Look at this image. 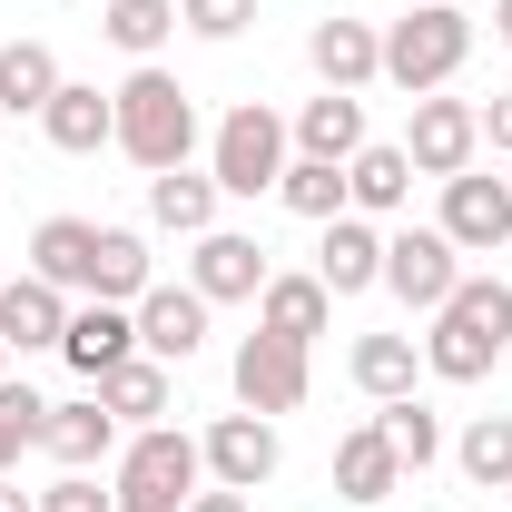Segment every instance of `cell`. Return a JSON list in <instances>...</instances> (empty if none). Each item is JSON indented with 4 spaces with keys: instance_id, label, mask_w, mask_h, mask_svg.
<instances>
[{
    "instance_id": "1",
    "label": "cell",
    "mask_w": 512,
    "mask_h": 512,
    "mask_svg": "<svg viewBox=\"0 0 512 512\" xmlns=\"http://www.w3.org/2000/svg\"><path fill=\"white\" fill-rule=\"evenodd\" d=\"M512 345V286L503 276H463L444 306H434V335H424V375L444 384H483Z\"/></svg>"
},
{
    "instance_id": "2",
    "label": "cell",
    "mask_w": 512,
    "mask_h": 512,
    "mask_svg": "<svg viewBox=\"0 0 512 512\" xmlns=\"http://www.w3.org/2000/svg\"><path fill=\"white\" fill-rule=\"evenodd\" d=\"M109 99H119V148L148 168V178H158V168H188V148H197V99H188L158 60H138Z\"/></svg>"
},
{
    "instance_id": "3",
    "label": "cell",
    "mask_w": 512,
    "mask_h": 512,
    "mask_svg": "<svg viewBox=\"0 0 512 512\" xmlns=\"http://www.w3.org/2000/svg\"><path fill=\"white\" fill-rule=\"evenodd\" d=\"M109 493H119V512H188L197 493H207V453H197V434H178V424L128 434Z\"/></svg>"
},
{
    "instance_id": "4",
    "label": "cell",
    "mask_w": 512,
    "mask_h": 512,
    "mask_svg": "<svg viewBox=\"0 0 512 512\" xmlns=\"http://www.w3.org/2000/svg\"><path fill=\"white\" fill-rule=\"evenodd\" d=\"M463 60H473V20H463L453 0H414V10L384 30V79H394L404 99H434Z\"/></svg>"
},
{
    "instance_id": "5",
    "label": "cell",
    "mask_w": 512,
    "mask_h": 512,
    "mask_svg": "<svg viewBox=\"0 0 512 512\" xmlns=\"http://www.w3.org/2000/svg\"><path fill=\"white\" fill-rule=\"evenodd\" d=\"M286 148H296L286 119H276L266 99H237V109L217 119V138H207V178H217L227 197H266L276 178H286Z\"/></svg>"
},
{
    "instance_id": "6",
    "label": "cell",
    "mask_w": 512,
    "mask_h": 512,
    "mask_svg": "<svg viewBox=\"0 0 512 512\" xmlns=\"http://www.w3.org/2000/svg\"><path fill=\"white\" fill-rule=\"evenodd\" d=\"M384 286H394L414 316H434L453 286H463V247H453L444 227H394V237H384Z\"/></svg>"
},
{
    "instance_id": "7",
    "label": "cell",
    "mask_w": 512,
    "mask_h": 512,
    "mask_svg": "<svg viewBox=\"0 0 512 512\" xmlns=\"http://www.w3.org/2000/svg\"><path fill=\"white\" fill-rule=\"evenodd\" d=\"M473 148H483V109L473 99H414V119H404V158H414V178H463L473 168Z\"/></svg>"
},
{
    "instance_id": "8",
    "label": "cell",
    "mask_w": 512,
    "mask_h": 512,
    "mask_svg": "<svg viewBox=\"0 0 512 512\" xmlns=\"http://www.w3.org/2000/svg\"><path fill=\"white\" fill-rule=\"evenodd\" d=\"M197 453H207V483H227V493H256V483H276V463H286V444H276V424L266 414H217L207 434H197Z\"/></svg>"
},
{
    "instance_id": "9",
    "label": "cell",
    "mask_w": 512,
    "mask_h": 512,
    "mask_svg": "<svg viewBox=\"0 0 512 512\" xmlns=\"http://www.w3.org/2000/svg\"><path fill=\"white\" fill-rule=\"evenodd\" d=\"M306 384H316V375H306V345H286V335H266V325L237 345V404H247V414H266V424L296 414Z\"/></svg>"
},
{
    "instance_id": "10",
    "label": "cell",
    "mask_w": 512,
    "mask_h": 512,
    "mask_svg": "<svg viewBox=\"0 0 512 512\" xmlns=\"http://www.w3.org/2000/svg\"><path fill=\"white\" fill-rule=\"evenodd\" d=\"M444 227L463 256H503L512 237V178H483V168H463V178H444Z\"/></svg>"
},
{
    "instance_id": "11",
    "label": "cell",
    "mask_w": 512,
    "mask_h": 512,
    "mask_svg": "<svg viewBox=\"0 0 512 512\" xmlns=\"http://www.w3.org/2000/svg\"><path fill=\"white\" fill-rule=\"evenodd\" d=\"M266 276H276V266H266V247H256V237H237V227H207V237H197V256H188V286L207 296V306H256V296H266Z\"/></svg>"
},
{
    "instance_id": "12",
    "label": "cell",
    "mask_w": 512,
    "mask_h": 512,
    "mask_svg": "<svg viewBox=\"0 0 512 512\" xmlns=\"http://www.w3.org/2000/svg\"><path fill=\"white\" fill-rule=\"evenodd\" d=\"M128 355H138V306H69V335H60V365L79 384H99V375H119Z\"/></svg>"
},
{
    "instance_id": "13",
    "label": "cell",
    "mask_w": 512,
    "mask_h": 512,
    "mask_svg": "<svg viewBox=\"0 0 512 512\" xmlns=\"http://www.w3.org/2000/svg\"><path fill=\"white\" fill-rule=\"evenodd\" d=\"M197 345H207V296H197V286H148V296H138V355L188 365Z\"/></svg>"
},
{
    "instance_id": "14",
    "label": "cell",
    "mask_w": 512,
    "mask_h": 512,
    "mask_svg": "<svg viewBox=\"0 0 512 512\" xmlns=\"http://www.w3.org/2000/svg\"><path fill=\"white\" fill-rule=\"evenodd\" d=\"M316 276L325 296H365V286H384V227L375 217H325V247H316Z\"/></svg>"
},
{
    "instance_id": "15",
    "label": "cell",
    "mask_w": 512,
    "mask_h": 512,
    "mask_svg": "<svg viewBox=\"0 0 512 512\" xmlns=\"http://www.w3.org/2000/svg\"><path fill=\"white\" fill-rule=\"evenodd\" d=\"M40 128H50L60 158H99V148H119V99L89 89V79H60V99L40 109Z\"/></svg>"
},
{
    "instance_id": "16",
    "label": "cell",
    "mask_w": 512,
    "mask_h": 512,
    "mask_svg": "<svg viewBox=\"0 0 512 512\" xmlns=\"http://www.w3.org/2000/svg\"><path fill=\"white\" fill-rule=\"evenodd\" d=\"M30 276H50L60 296H89L99 286V227L89 217H40L30 227Z\"/></svg>"
},
{
    "instance_id": "17",
    "label": "cell",
    "mask_w": 512,
    "mask_h": 512,
    "mask_svg": "<svg viewBox=\"0 0 512 512\" xmlns=\"http://www.w3.org/2000/svg\"><path fill=\"white\" fill-rule=\"evenodd\" d=\"M306 60H316L325 89H365V79H384V30L375 20H316L306 30Z\"/></svg>"
},
{
    "instance_id": "18",
    "label": "cell",
    "mask_w": 512,
    "mask_h": 512,
    "mask_svg": "<svg viewBox=\"0 0 512 512\" xmlns=\"http://www.w3.org/2000/svg\"><path fill=\"white\" fill-rule=\"evenodd\" d=\"M60 335H69V296L50 276H10V286H0V345H10V355H40V345H60Z\"/></svg>"
},
{
    "instance_id": "19",
    "label": "cell",
    "mask_w": 512,
    "mask_h": 512,
    "mask_svg": "<svg viewBox=\"0 0 512 512\" xmlns=\"http://www.w3.org/2000/svg\"><path fill=\"white\" fill-rule=\"evenodd\" d=\"M414 197V158H404V138H365L355 158H345V207L355 217H394Z\"/></svg>"
},
{
    "instance_id": "20",
    "label": "cell",
    "mask_w": 512,
    "mask_h": 512,
    "mask_svg": "<svg viewBox=\"0 0 512 512\" xmlns=\"http://www.w3.org/2000/svg\"><path fill=\"white\" fill-rule=\"evenodd\" d=\"M286 138H296V158L345 168V158L365 148V99H355V89H325V99H306V109H296V128H286Z\"/></svg>"
},
{
    "instance_id": "21",
    "label": "cell",
    "mask_w": 512,
    "mask_h": 512,
    "mask_svg": "<svg viewBox=\"0 0 512 512\" xmlns=\"http://www.w3.org/2000/svg\"><path fill=\"white\" fill-rule=\"evenodd\" d=\"M40 453H60V473H89V463H109V453H119V414H109L99 394L50 404V434H40Z\"/></svg>"
},
{
    "instance_id": "22",
    "label": "cell",
    "mask_w": 512,
    "mask_h": 512,
    "mask_svg": "<svg viewBox=\"0 0 512 512\" xmlns=\"http://www.w3.org/2000/svg\"><path fill=\"white\" fill-rule=\"evenodd\" d=\"M256 325H266V335H286V345H316L325 325H335V296H325V276H266V296H256Z\"/></svg>"
},
{
    "instance_id": "23",
    "label": "cell",
    "mask_w": 512,
    "mask_h": 512,
    "mask_svg": "<svg viewBox=\"0 0 512 512\" xmlns=\"http://www.w3.org/2000/svg\"><path fill=\"white\" fill-rule=\"evenodd\" d=\"M50 99H60L50 40H0V119H40Z\"/></svg>"
},
{
    "instance_id": "24",
    "label": "cell",
    "mask_w": 512,
    "mask_h": 512,
    "mask_svg": "<svg viewBox=\"0 0 512 512\" xmlns=\"http://www.w3.org/2000/svg\"><path fill=\"white\" fill-rule=\"evenodd\" d=\"M89 394H99V404H109L119 424H138V434H148V424H158V414L178 404V384H168V365H158V355H128L119 375H99Z\"/></svg>"
},
{
    "instance_id": "25",
    "label": "cell",
    "mask_w": 512,
    "mask_h": 512,
    "mask_svg": "<svg viewBox=\"0 0 512 512\" xmlns=\"http://www.w3.org/2000/svg\"><path fill=\"white\" fill-rule=\"evenodd\" d=\"M345 375L365 384L375 404H394V394H414V375H424V345H414V335H355Z\"/></svg>"
},
{
    "instance_id": "26",
    "label": "cell",
    "mask_w": 512,
    "mask_h": 512,
    "mask_svg": "<svg viewBox=\"0 0 512 512\" xmlns=\"http://www.w3.org/2000/svg\"><path fill=\"white\" fill-rule=\"evenodd\" d=\"M394 483H404V463H394V444H384L375 424H355V434L335 444V493H345V503H384Z\"/></svg>"
},
{
    "instance_id": "27",
    "label": "cell",
    "mask_w": 512,
    "mask_h": 512,
    "mask_svg": "<svg viewBox=\"0 0 512 512\" xmlns=\"http://www.w3.org/2000/svg\"><path fill=\"white\" fill-rule=\"evenodd\" d=\"M217 178H197V168H158V178H148V217H158V227H178V237H207V227H217Z\"/></svg>"
},
{
    "instance_id": "28",
    "label": "cell",
    "mask_w": 512,
    "mask_h": 512,
    "mask_svg": "<svg viewBox=\"0 0 512 512\" xmlns=\"http://www.w3.org/2000/svg\"><path fill=\"white\" fill-rule=\"evenodd\" d=\"M148 286H158V276H148V237H138V227H99V286H89V296H99V306H138Z\"/></svg>"
},
{
    "instance_id": "29",
    "label": "cell",
    "mask_w": 512,
    "mask_h": 512,
    "mask_svg": "<svg viewBox=\"0 0 512 512\" xmlns=\"http://www.w3.org/2000/svg\"><path fill=\"white\" fill-rule=\"evenodd\" d=\"M375 434L394 444V463H404V473H424V463L444 453V414H434L424 394H394V404L375 414Z\"/></svg>"
},
{
    "instance_id": "30",
    "label": "cell",
    "mask_w": 512,
    "mask_h": 512,
    "mask_svg": "<svg viewBox=\"0 0 512 512\" xmlns=\"http://www.w3.org/2000/svg\"><path fill=\"white\" fill-rule=\"evenodd\" d=\"M453 463H463V483L503 493V483H512V414H473L463 444H453Z\"/></svg>"
},
{
    "instance_id": "31",
    "label": "cell",
    "mask_w": 512,
    "mask_h": 512,
    "mask_svg": "<svg viewBox=\"0 0 512 512\" xmlns=\"http://www.w3.org/2000/svg\"><path fill=\"white\" fill-rule=\"evenodd\" d=\"M109 40H119L128 60H158L168 40H178V0H109V20H99Z\"/></svg>"
},
{
    "instance_id": "32",
    "label": "cell",
    "mask_w": 512,
    "mask_h": 512,
    "mask_svg": "<svg viewBox=\"0 0 512 512\" xmlns=\"http://www.w3.org/2000/svg\"><path fill=\"white\" fill-rule=\"evenodd\" d=\"M276 197L296 207V217H345V168H325V158H286V178H276Z\"/></svg>"
},
{
    "instance_id": "33",
    "label": "cell",
    "mask_w": 512,
    "mask_h": 512,
    "mask_svg": "<svg viewBox=\"0 0 512 512\" xmlns=\"http://www.w3.org/2000/svg\"><path fill=\"white\" fill-rule=\"evenodd\" d=\"M40 434H50V404H40L30 384H0V473H10L20 453L40 444Z\"/></svg>"
},
{
    "instance_id": "34",
    "label": "cell",
    "mask_w": 512,
    "mask_h": 512,
    "mask_svg": "<svg viewBox=\"0 0 512 512\" xmlns=\"http://www.w3.org/2000/svg\"><path fill=\"white\" fill-rule=\"evenodd\" d=\"M256 20V0H178V30H197V40H237Z\"/></svg>"
},
{
    "instance_id": "35",
    "label": "cell",
    "mask_w": 512,
    "mask_h": 512,
    "mask_svg": "<svg viewBox=\"0 0 512 512\" xmlns=\"http://www.w3.org/2000/svg\"><path fill=\"white\" fill-rule=\"evenodd\" d=\"M40 512H119V493H109V483H89V473H60V483L40 493Z\"/></svg>"
},
{
    "instance_id": "36",
    "label": "cell",
    "mask_w": 512,
    "mask_h": 512,
    "mask_svg": "<svg viewBox=\"0 0 512 512\" xmlns=\"http://www.w3.org/2000/svg\"><path fill=\"white\" fill-rule=\"evenodd\" d=\"M483 138L512 158V89H493V99H483Z\"/></svg>"
},
{
    "instance_id": "37",
    "label": "cell",
    "mask_w": 512,
    "mask_h": 512,
    "mask_svg": "<svg viewBox=\"0 0 512 512\" xmlns=\"http://www.w3.org/2000/svg\"><path fill=\"white\" fill-rule=\"evenodd\" d=\"M188 512H247V493H227V483H217V493H197Z\"/></svg>"
},
{
    "instance_id": "38",
    "label": "cell",
    "mask_w": 512,
    "mask_h": 512,
    "mask_svg": "<svg viewBox=\"0 0 512 512\" xmlns=\"http://www.w3.org/2000/svg\"><path fill=\"white\" fill-rule=\"evenodd\" d=\"M0 512H40V493H20V483L0 473Z\"/></svg>"
},
{
    "instance_id": "39",
    "label": "cell",
    "mask_w": 512,
    "mask_h": 512,
    "mask_svg": "<svg viewBox=\"0 0 512 512\" xmlns=\"http://www.w3.org/2000/svg\"><path fill=\"white\" fill-rule=\"evenodd\" d=\"M493 40H503V50H512V0H493Z\"/></svg>"
},
{
    "instance_id": "40",
    "label": "cell",
    "mask_w": 512,
    "mask_h": 512,
    "mask_svg": "<svg viewBox=\"0 0 512 512\" xmlns=\"http://www.w3.org/2000/svg\"><path fill=\"white\" fill-rule=\"evenodd\" d=\"M0 355H10V345H0Z\"/></svg>"
}]
</instances>
